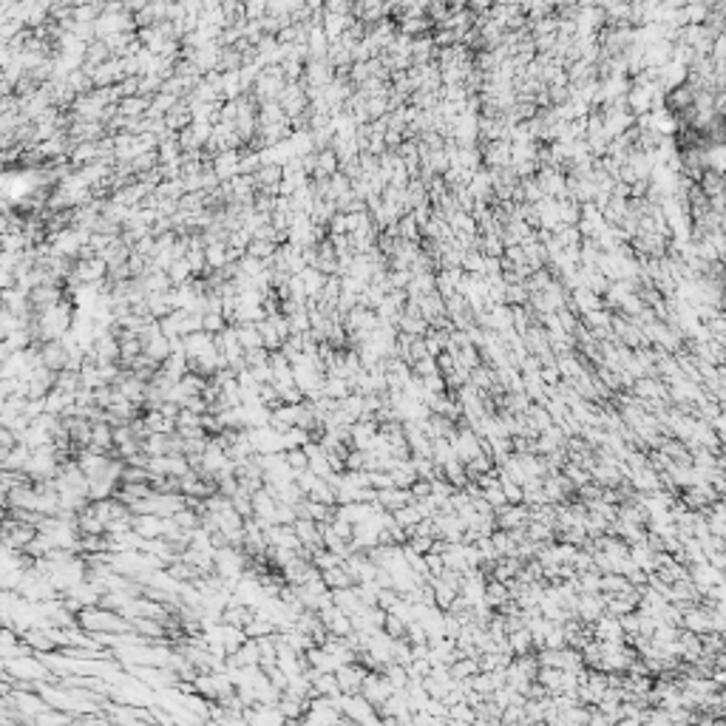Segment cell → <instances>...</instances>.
Listing matches in <instances>:
<instances>
[{
  "mask_svg": "<svg viewBox=\"0 0 726 726\" xmlns=\"http://www.w3.org/2000/svg\"><path fill=\"white\" fill-rule=\"evenodd\" d=\"M40 361H43V366L52 369V372L68 369L71 352H68V347L63 344V338H60V340H46V344H40Z\"/></svg>",
  "mask_w": 726,
  "mask_h": 726,
  "instance_id": "8992f818",
  "label": "cell"
},
{
  "mask_svg": "<svg viewBox=\"0 0 726 726\" xmlns=\"http://www.w3.org/2000/svg\"><path fill=\"white\" fill-rule=\"evenodd\" d=\"M347 471H363V451L352 448L347 457Z\"/></svg>",
  "mask_w": 726,
  "mask_h": 726,
  "instance_id": "f35d334b",
  "label": "cell"
},
{
  "mask_svg": "<svg viewBox=\"0 0 726 726\" xmlns=\"http://www.w3.org/2000/svg\"><path fill=\"white\" fill-rule=\"evenodd\" d=\"M167 278H170V284H174V287H182V284H188V281L196 278V275H193V270H190V264H188V259H185V262H174V264H170Z\"/></svg>",
  "mask_w": 726,
  "mask_h": 726,
  "instance_id": "f546056e",
  "label": "cell"
},
{
  "mask_svg": "<svg viewBox=\"0 0 726 726\" xmlns=\"http://www.w3.org/2000/svg\"><path fill=\"white\" fill-rule=\"evenodd\" d=\"M77 624L85 630V633H111V635H119V633H134V624L128 621L122 613H114V610H105V607H85L77 613Z\"/></svg>",
  "mask_w": 726,
  "mask_h": 726,
  "instance_id": "6da1fadb",
  "label": "cell"
},
{
  "mask_svg": "<svg viewBox=\"0 0 726 726\" xmlns=\"http://www.w3.org/2000/svg\"><path fill=\"white\" fill-rule=\"evenodd\" d=\"M383 630H386L392 638H406V633H409V627L398 616H392V613H386V624H383Z\"/></svg>",
  "mask_w": 726,
  "mask_h": 726,
  "instance_id": "d590c367",
  "label": "cell"
},
{
  "mask_svg": "<svg viewBox=\"0 0 726 726\" xmlns=\"http://www.w3.org/2000/svg\"><path fill=\"white\" fill-rule=\"evenodd\" d=\"M60 465H63V462H60V454H57V448H54V443H52V446L37 448V451L31 454V462H29V468H26V474L31 477V483L57 480Z\"/></svg>",
  "mask_w": 726,
  "mask_h": 726,
  "instance_id": "7a4b0ae2",
  "label": "cell"
},
{
  "mask_svg": "<svg viewBox=\"0 0 726 726\" xmlns=\"http://www.w3.org/2000/svg\"><path fill=\"white\" fill-rule=\"evenodd\" d=\"M499 726H525V723H499Z\"/></svg>",
  "mask_w": 726,
  "mask_h": 726,
  "instance_id": "60d3db41",
  "label": "cell"
},
{
  "mask_svg": "<svg viewBox=\"0 0 726 726\" xmlns=\"http://www.w3.org/2000/svg\"><path fill=\"white\" fill-rule=\"evenodd\" d=\"M259 332H262V340H264V349H270V352H281L284 340H281V335H278V329L273 326L270 318L259 321Z\"/></svg>",
  "mask_w": 726,
  "mask_h": 726,
  "instance_id": "83f0119b",
  "label": "cell"
},
{
  "mask_svg": "<svg viewBox=\"0 0 726 726\" xmlns=\"http://www.w3.org/2000/svg\"><path fill=\"white\" fill-rule=\"evenodd\" d=\"M91 358L97 361V366H103V363H119V358H122L119 338H116L114 332L97 338V340H94V349H91Z\"/></svg>",
  "mask_w": 726,
  "mask_h": 726,
  "instance_id": "52a82bcc",
  "label": "cell"
},
{
  "mask_svg": "<svg viewBox=\"0 0 726 726\" xmlns=\"http://www.w3.org/2000/svg\"><path fill=\"white\" fill-rule=\"evenodd\" d=\"M31 454H34V451L20 443L15 451H9L3 460H0V462H3V471H23V474H26V468H29V462H31Z\"/></svg>",
  "mask_w": 726,
  "mask_h": 726,
  "instance_id": "7402d4cb",
  "label": "cell"
},
{
  "mask_svg": "<svg viewBox=\"0 0 726 726\" xmlns=\"http://www.w3.org/2000/svg\"><path fill=\"white\" fill-rule=\"evenodd\" d=\"M77 726H114V723L108 720L105 712H97V715H80V718H77Z\"/></svg>",
  "mask_w": 726,
  "mask_h": 726,
  "instance_id": "8d00e7d4",
  "label": "cell"
},
{
  "mask_svg": "<svg viewBox=\"0 0 726 726\" xmlns=\"http://www.w3.org/2000/svg\"><path fill=\"white\" fill-rule=\"evenodd\" d=\"M239 159H241V151H222L219 156H213L210 167H213V174L219 176L222 185L233 182L239 176Z\"/></svg>",
  "mask_w": 726,
  "mask_h": 726,
  "instance_id": "9c48e42d",
  "label": "cell"
},
{
  "mask_svg": "<svg viewBox=\"0 0 726 726\" xmlns=\"http://www.w3.org/2000/svg\"><path fill=\"white\" fill-rule=\"evenodd\" d=\"M324 584H326L329 590H349V587H355V579L349 576V570H347V562L340 565V568L324 570Z\"/></svg>",
  "mask_w": 726,
  "mask_h": 726,
  "instance_id": "603a6c76",
  "label": "cell"
},
{
  "mask_svg": "<svg viewBox=\"0 0 726 726\" xmlns=\"http://www.w3.org/2000/svg\"><path fill=\"white\" fill-rule=\"evenodd\" d=\"M361 695L380 712L383 706H386V701L395 695V690H392V684L386 681V675L383 672H369L366 675V681H363V690H361Z\"/></svg>",
  "mask_w": 726,
  "mask_h": 726,
  "instance_id": "3957f363",
  "label": "cell"
},
{
  "mask_svg": "<svg viewBox=\"0 0 726 726\" xmlns=\"http://www.w3.org/2000/svg\"><path fill=\"white\" fill-rule=\"evenodd\" d=\"M255 607H247V605H230L227 610H225V616H222V621L225 624H230V627H239V630H247L250 627V621L255 619Z\"/></svg>",
  "mask_w": 726,
  "mask_h": 726,
  "instance_id": "ffe728a7",
  "label": "cell"
},
{
  "mask_svg": "<svg viewBox=\"0 0 726 726\" xmlns=\"http://www.w3.org/2000/svg\"><path fill=\"white\" fill-rule=\"evenodd\" d=\"M233 508L239 511V514H241L244 520H255V508H252V494H247V491H239V494L233 497Z\"/></svg>",
  "mask_w": 726,
  "mask_h": 726,
  "instance_id": "1f68e13d",
  "label": "cell"
},
{
  "mask_svg": "<svg viewBox=\"0 0 726 726\" xmlns=\"http://www.w3.org/2000/svg\"><path fill=\"white\" fill-rule=\"evenodd\" d=\"M151 105H153V100L151 97H125L122 103H119V114L125 116V119H145L148 116V111H151Z\"/></svg>",
  "mask_w": 726,
  "mask_h": 726,
  "instance_id": "e0dca14e",
  "label": "cell"
},
{
  "mask_svg": "<svg viewBox=\"0 0 726 726\" xmlns=\"http://www.w3.org/2000/svg\"><path fill=\"white\" fill-rule=\"evenodd\" d=\"M233 326H236V332H239V344H241L244 352L264 347L262 332H259V324H233Z\"/></svg>",
  "mask_w": 726,
  "mask_h": 726,
  "instance_id": "44dd1931",
  "label": "cell"
},
{
  "mask_svg": "<svg viewBox=\"0 0 726 726\" xmlns=\"http://www.w3.org/2000/svg\"><path fill=\"white\" fill-rule=\"evenodd\" d=\"M301 278H304L307 295L312 298V301H321V295H324V287H326V278H329V275H324V273L315 270V267H307V270L301 273Z\"/></svg>",
  "mask_w": 726,
  "mask_h": 726,
  "instance_id": "cb8c5ba5",
  "label": "cell"
},
{
  "mask_svg": "<svg viewBox=\"0 0 726 726\" xmlns=\"http://www.w3.org/2000/svg\"><path fill=\"white\" fill-rule=\"evenodd\" d=\"M531 642H534L531 630H528V627H522V630H514V633H511V638H508V647H511V653L522 656V653H528V650H531Z\"/></svg>",
  "mask_w": 726,
  "mask_h": 726,
  "instance_id": "f1b7e54d",
  "label": "cell"
},
{
  "mask_svg": "<svg viewBox=\"0 0 726 726\" xmlns=\"http://www.w3.org/2000/svg\"><path fill=\"white\" fill-rule=\"evenodd\" d=\"M485 599H488V605H502L505 599H508V593H505V587L502 584H491L488 590H485Z\"/></svg>",
  "mask_w": 726,
  "mask_h": 726,
  "instance_id": "74e56055",
  "label": "cell"
},
{
  "mask_svg": "<svg viewBox=\"0 0 726 726\" xmlns=\"http://www.w3.org/2000/svg\"><path fill=\"white\" fill-rule=\"evenodd\" d=\"M377 432H380L377 420H358V423L352 425V448L369 451V448L375 446V440H377Z\"/></svg>",
  "mask_w": 726,
  "mask_h": 726,
  "instance_id": "8fae6325",
  "label": "cell"
},
{
  "mask_svg": "<svg viewBox=\"0 0 726 726\" xmlns=\"http://www.w3.org/2000/svg\"><path fill=\"white\" fill-rule=\"evenodd\" d=\"M244 633H247V638H267V635H275L278 627H275L264 613H255V619L250 621V627H247Z\"/></svg>",
  "mask_w": 726,
  "mask_h": 726,
  "instance_id": "484cf974",
  "label": "cell"
},
{
  "mask_svg": "<svg viewBox=\"0 0 726 726\" xmlns=\"http://www.w3.org/2000/svg\"><path fill=\"white\" fill-rule=\"evenodd\" d=\"M307 499L321 502V505H329V508H338V491L329 485V480H318V485L310 491Z\"/></svg>",
  "mask_w": 726,
  "mask_h": 726,
  "instance_id": "4316f807",
  "label": "cell"
},
{
  "mask_svg": "<svg viewBox=\"0 0 726 726\" xmlns=\"http://www.w3.org/2000/svg\"><path fill=\"white\" fill-rule=\"evenodd\" d=\"M20 446V437L12 429H0V460H3L9 451H15Z\"/></svg>",
  "mask_w": 726,
  "mask_h": 726,
  "instance_id": "836d02e7",
  "label": "cell"
},
{
  "mask_svg": "<svg viewBox=\"0 0 726 726\" xmlns=\"http://www.w3.org/2000/svg\"><path fill=\"white\" fill-rule=\"evenodd\" d=\"M31 726H77V718L68 712H60V709H46L43 715L34 718Z\"/></svg>",
  "mask_w": 726,
  "mask_h": 726,
  "instance_id": "d4e9b609",
  "label": "cell"
},
{
  "mask_svg": "<svg viewBox=\"0 0 726 726\" xmlns=\"http://www.w3.org/2000/svg\"><path fill=\"white\" fill-rule=\"evenodd\" d=\"M142 420H145V425H148L151 434H176V420L165 417V414L156 411V409H148V411L142 414Z\"/></svg>",
  "mask_w": 726,
  "mask_h": 726,
  "instance_id": "ac0fdd59",
  "label": "cell"
},
{
  "mask_svg": "<svg viewBox=\"0 0 726 726\" xmlns=\"http://www.w3.org/2000/svg\"><path fill=\"white\" fill-rule=\"evenodd\" d=\"M151 494H153V485H151V483H122V485L116 488V499L125 502L128 508L137 505V502H142V499H148Z\"/></svg>",
  "mask_w": 726,
  "mask_h": 726,
  "instance_id": "9a60e30c",
  "label": "cell"
},
{
  "mask_svg": "<svg viewBox=\"0 0 726 726\" xmlns=\"http://www.w3.org/2000/svg\"><path fill=\"white\" fill-rule=\"evenodd\" d=\"M219 726H250L247 720H244V715H233V712H227L222 720H219Z\"/></svg>",
  "mask_w": 726,
  "mask_h": 726,
  "instance_id": "ab89813d",
  "label": "cell"
},
{
  "mask_svg": "<svg viewBox=\"0 0 726 726\" xmlns=\"http://www.w3.org/2000/svg\"><path fill=\"white\" fill-rule=\"evenodd\" d=\"M267 542L273 547H284V550H301L304 545L298 542V534L292 525H270L267 528Z\"/></svg>",
  "mask_w": 726,
  "mask_h": 726,
  "instance_id": "4fadbf2b",
  "label": "cell"
},
{
  "mask_svg": "<svg viewBox=\"0 0 726 726\" xmlns=\"http://www.w3.org/2000/svg\"><path fill=\"white\" fill-rule=\"evenodd\" d=\"M227 667H230V670H239V667H262L259 642H255V638H247V642L241 644V650L227 658Z\"/></svg>",
  "mask_w": 726,
  "mask_h": 726,
  "instance_id": "7c38bea8",
  "label": "cell"
},
{
  "mask_svg": "<svg viewBox=\"0 0 726 726\" xmlns=\"http://www.w3.org/2000/svg\"><path fill=\"white\" fill-rule=\"evenodd\" d=\"M37 528L34 525H23V522H15L12 517H6L3 522V547L9 550H26L34 539H37Z\"/></svg>",
  "mask_w": 726,
  "mask_h": 726,
  "instance_id": "277c9868",
  "label": "cell"
},
{
  "mask_svg": "<svg viewBox=\"0 0 726 726\" xmlns=\"http://www.w3.org/2000/svg\"><path fill=\"white\" fill-rule=\"evenodd\" d=\"M244 720L250 726H284V715L278 706H264V704H255V706H247L244 709Z\"/></svg>",
  "mask_w": 726,
  "mask_h": 726,
  "instance_id": "ba28073f",
  "label": "cell"
},
{
  "mask_svg": "<svg viewBox=\"0 0 726 726\" xmlns=\"http://www.w3.org/2000/svg\"><path fill=\"white\" fill-rule=\"evenodd\" d=\"M284 457H287V465L292 468L295 474H301V471H307V468H310V457H307V451H304V448H292V451H284Z\"/></svg>",
  "mask_w": 726,
  "mask_h": 726,
  "instance_id": "4dcf8cb0",
  "label": "cell"
},
{
  "mask_svg": "<svg viewBox=\"0 0 726 726\" xmlns=\"http://www.w3.org/2000/svg\"><path fill=\"white\" fill-rule=\"evenodd\" d=\"M369 480H372V488H375L377 494H380V491H392V488H398L392 471H375V474H369Z\"/></svg>",
  "mask_w": 726,
  "mask_h": 726,
  "instance_id": "d6a6232c",
  "label": "cell"
},
{
  "mask_svg": "<svg viewBox=\"0 0 726 726\" xmlns=\"http://www.w3.org/2000/svg\"><path fill=\"white\" fill-rule=\"evenodd\" d=\"M332 599H335V607L344 610L347 616H355V613H361V607H366V605L361 602V596H358L355 587H349V590H332Z\"/></svg>",
  "mask_w": 726,
  "mask_h": 726,
  "instance_id": "d6986e66",
  "label": "cell"
},
{
  "mask_svg": "<svg viewBox=\"0 0 726 726\" xmlns=\"http://www.w3.org/2000/svg\"><path fill=\"white\" fill-rule=\"evenodd\" d=\"M134 531L151 542V539H162V531H165V520L162 517H153V514H142V517H134Z\"/></svg>",
  "mask_w": 726,
  "mask_h": 726,
  "instance_id": "2e32d148",
  "label": "cell"
},
{
  "mask_svg": "<svg viewBox=\"0 0 726 726\" xmlns=\"http://www.w3.org/2000/svg\"><path fill=\"white\" fill-rule=\"evenodd\" d=\"M321 621L326 624L329 635H338V638H347V635L355 633V627H352V616H347L344 610H338L335 605L326 607V610H321Z\"/></svg>",
  "mask_w": 726,
  "mask_h": 726,
  "instance_id": "30bf717a",
  "label": "cell"
},
{
  "mask_svg": "<svg viewBox=\"0 0 726 726\" xmlns=\"http://www.w3.org/2000/svg\"><path fill=\"white\" fill-rule=\"evenodd\" d=\"M202 417H204V414H196V411L182 409V414L176 417V432H179V429H202Z\"/></svg>",
  "mask_w": 726,
  "mask_h": 726,
  "instance_id": "e575fe53",
  "label": "cell"
},
{
  "mask_svg": "<svg viewBox=\"0 0 726 726\" xmlns=\"http://www.w3.org/2000/svg\"><path fill=\"white\" fill-rule=\"evenodd\" d=\"M366 675H369V670H366L361 661H355V664H344V667H340V670L335 672L338 687H340V695H361Z\"/></svg>",
  "mask_w": 726,
  "mask_h": 726,
  "instance_id": "5b68a950",
  "label": "cell"
},
{
  "mask_svg": "<svg viewBox=\"0 0 726 726\" xmlns=\"http://www.w3.org/2000/svg\"><path fill=\"white\" fill-rule=\"evenodd\" d=\"M377 502H380L383 511L398 514L400 508L414 505V494H411V488H392V491H380V494H377Z\"/></svg>",
  "mask_w": 726,
  "mask_h": 726,
  "instance_id": "5bb4252c",
  "label": "cell"
}]
</instances>
